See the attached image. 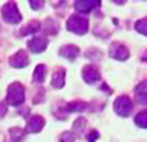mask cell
I'll return each mask as SVG.
<instances>
[{"label": "cell", "mask_w": 147, "mask_h": 142, "mask_svg": "<svg viewBox=\"0 0 147 142\" xmlns=\"http://www.w3.org/2000/svg\"><path fill=\"white\" fill-rule=\"evenodd\" d=\"M25 99V91L21 83L19 82H14L9 86L8 90V96H6V101L9 105L13 106H18L19 104H21Z\"/></svg>", "instance_id": "cell-1"}, {"label": "cell", "mask_w": 147, "mask_h": 142, "mask_svg": "<svg viewBox=\"0 0 147 142\" xmlns=\"http://www.w3.org/2000/svg\"><path fill=\"white\" fill-rule=\"evenodd\" d=\"M1 15H3V19L6 23H10V24H16L21 20V15L14 3H8V4L3 6Z\"/></svg>", "instance_id": "cell-2"}, {"label": "cell", "mask_w": 147, "mask_h": 142, "mask_svg": "<svg viewBox=\"0 0 147 142\" xmlns=\"http://www.w3.org/2000/svg\"><path fill=\"white\" fill-rule=\"evenodd\" d=\"M87 20L78 15H72L67 21V29L76 34H85L87 30Z\"/></svg>", "instance_id": "cell-3"}, {"label": "cell", "mask_w": 147, "mask_h": 142, "mask_svg": "<svg viewBox=\"0 0 147 142\" xmlns=\"http://www.w3.org/2000/svg\"><path fill=\"white\" fill-rule=\"evenodd\" d=\"M113 107H115V111L120 116H125V117H126L132 111V102L127 96H121L115 101Z\"/></svg>", "instance_id": "cell-4"}, {"label": "cell", "mask_w": 147, "mask_h": 142, "mask_svg": "<svg viewBox=\"0 0 147 142\" xmlns=\"http://www.w3.org/2000/svg\"><path fill=\"white\" fill-rule=\"evenodd\" d=\"M29 64V57H28V54L24 51V50H20V51H18L15 55L10 57V65H11L13 67H24L26 66Z\"/></svg>", "instance_id": "cell-5"}, {"label": "cell", "mask_w": 147, "mask_h": 142, "mask_svg": "<svg viewBox=\"0 0 147 142\" xmlns=\"http://www.w3.org/2000/svg\"><path fill=\"white\" fill-rule=\"evenodd\" d=\"M110 55H111V57H113V59L125 60L128 57V51L123 45H121V44H115V45L111 47Z\"/></svg>", "instance_id": "cell-6"}, {"label": "cell", "mask_w": 147, "mask_h": 142, "mask_svg": "<svg viewBox=\"0 0 147 142\" xmlns=\"http://www.w3.org/2000/svg\"><path fill=\"white\" fill-rule=\"evenodd\" d=\"M44 123H45V121H44V118L41 117V116L35 115L29 120L26 129H28L29 132H39V131L42 129Z\"/></svg>", "instance_id": "cell-7"}, {"label": "cell", "mask_w": 147, "mask_h": 142, "mask_svg": "<svg viewBox=\"0 0 147 142\" xmlns=\"http://www.w3.org/2000/svg\"><path fill=\"white\" fill-rule=\"evenodd\" d=\"M82 76H84V79H85V81L89 83L95 82L100 79V74H98V71L96 70V67H94L92 65H89V66H86L84 69Z\"/></svg>", "instance_id": "cell-8"}, {"label": "cell", "mask_w": 147, "mask_h": 142, "mask_svg": "<svg viewBox=\"0 0 147 142\" xmlns=\"http://www.w3.org/2000/svg\"><path fill=\"white\" fill-rule=\"evenodd\" d=\"M46 45H47V40L42 39V38H35L28 42L29 49H30L32 52H41L42 50H45Z\"/></svg>", "instance_id": "cell-9"}, {"label": "cell", "mask_w": 147, "mask_h": 142, "mask_svg": "<svg viewBox=\"0 0 147 142\" xmlns=\"http://www.w3.org/2000/svg\"><path fill=\"white\" fill-rule=\"evenodd\" d=\"M60 55L66 57V59H69V60H74L79 55V49L74 45H66L61 49Z\"/></svg>", "instance_id": "cell-10"}, {"label": "cell", "mask_w": 147, "mask_h": 142, "mask_svg": "<svg viewBox=\"0 0 147 142\" xmlns=\"http://www.w3.org/2000/svg\"><path fill=\"white\" fill-rule=\"evenodd\" d=\"M136 95H137V99L140 100V102L147 104V81L140 83L136 89Z\"/></svg>", "instance_id": "cell-11"}, {"label": "cell", "mask_w": 147, "mask_h": 142, "mask_svg": "<svg viewBox=\"0 0 147 142\" xmlns=\"http://www.w3.org/2000/svg\"><path fill=\"white\" fill-rule=\"evenodd\" d=\"M64 79H65V71L64 70H59L53 75V81L51 85L56 89H61L64 86Z\"/></svg>", "instance_id": "cell-12"}, {"label": "cell", "mask_w": 147, "mask_h": 142, "mask_svg": "<svg viewBox=\"0 0 147 142\" xmlns=\"http://www.w3.org/2000/svg\"><path fill=\"white\" fill-rule=\"evenodd\" d=\"M45 74H46V67L44 66V65H39V66L35 69L32 79H34L35 82H42L44 79H45Z\"/></svg>", "instance_id": "cell-13"}, {"label": "cell", "mask_w": 147, "mask_h": 142, "mask_svg": "<svg viewBox=\"0 0 147 142\" xmlns=\"http://www.w3.org/2000/svg\"><path fill=\"white\" fill-rule=\"evenodd\" d=\"M40 29V23L39 21H30L26 26H24L21 29V35H28V34H32V32L38 31Z\"/></svg>", "instance_id": "cell-14"}, {"label": "cell", "mask_w": 147, "mask_h": 142, "mask_svg": "<svg viewBox=\"0 0 147 142\" xmlns=\"http://www.w3.org/2000/svg\"><path fill=\"white\" fill-rule=\"evenodd\" d=\"M95 3L92 1H78V3H75V8L79 10V11H90L92 8H95Z\"/></svg>", "instance_id": "cell-15"}, {"label": "cell", "mask_w": 147, "mask_h": 142, "mask_svg": "<svg viewBox=\"0 0 147 142\" xmlns=\"http://www.w3.org/2000/svg\"><path fill=\"white\" fill-rule=\"evenodd\" d=\"M10 137H11L13 142H23L25 137V132L20 129H11L10 130Z\"/></svg>", "instance_id": "cell-16"}, {"label": "cell", "mask_w": 147, "mask_h": 142, "mask_svg": "<svg viewBox=\"0 0 147 142\" xmlns=\"http://www.w3.org/2000/svg\"><path fill=\"white\" fill-rule=\"evenodd\" d=\"M86 107V104L81 102V101H75V102H70L67 106H66V110L72 112V111H82L84 108Z\"/></svg>", "instance_id": "cell-17"}, {"label": "cell", "mask_w": 147, "mask_h": 142, "mask_svg": "<svg viewBox=\"0 0 147 142\" xmlns=\"http://www.w3.org/2000/svg\"><path fill=\"white\" fill-rule=\"evenodd\" d=\"M135 121L140 127H147V112L146 111L140 112V114L136 116Z\"/></svg>", "instance_id": "cell-18"}, {"label": "cell", "mask_w": 147, "mask_h": 142, "mask_svg": "<svg viewBox=\"0 0 147 142\" xmlns=\"http://www.w3.org/2000/svg\"><path fill=\"white\" fill-rule=\"evenodd\" d=\"M136 30H138L140 32L147 35V19L137 21V24H136Z\"/></svg>", "instance_id": "cell-19"}, {"label": "cell", "mask_w": 147, "mask_h": 142, "mask_svg": "<svg viewBox=\"0 0 147 142\" xmlns=\"http://www.w3.org/2000/svg\"><path fill=\"white\" fill-rule=\"evenodd\" d=\"M85 125H86V121L84 118H78V121L74 123V130L75 132H81V131L85 129Z\"/></svg>", "instance_id": "cell-20"}, {"label": "cell", "mask_w": 147, "mask_h": 142, "mask_svg": "<svg viewBox=\"0 0 147 142\" xmlns=\"http://www.w3.org/2000/svg\"><path fill=\"white\" fill-rule=\"evenodd\" d=\"M60 142H74V135L71 132H64L60 137Z\"/></svg>", "instance_id": "cell-21"}, {"label": "cell", "mask_w": 147, "mask_h": 142, "mask_svg": "<svg viewBox=\"0 0 147 142\" xmlns=\"http://www.w3.org/2000/svg\"><path fill=\"white\" fill-rule=\"evenodd\" d=\"M5 114H6V106L4 104L0 102V117H3Z\"/></svg>", "instance_id": "cell-22"}, {"label": "cell", "mask_w": 147, "mask_h": 142, "mask_svg": "<svg viewBox=\"0 0 147 142\" xmlns=\"http://www.w3.org/2000/svg\"><path fill=\"white\" fill-rule=\"evenodd\" d=\"M30 5L32 6L34 9H39V8H41V6L44 5V3L42 1H39V3H35V1H31L30 3Z\"/></svg>", "instance_id": "cell-23"}]
</instances>
